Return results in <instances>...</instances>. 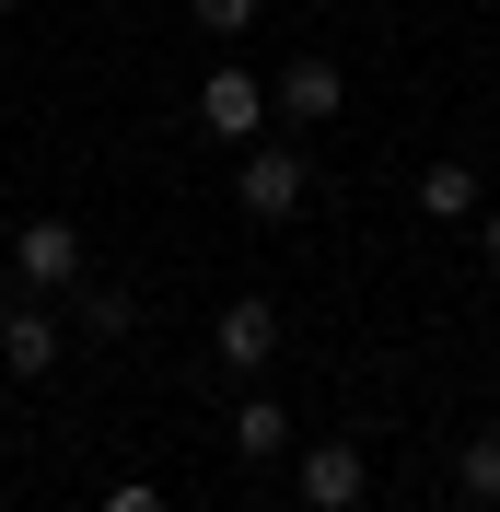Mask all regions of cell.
Returning <instances> with one entry per match:
<instances>
[{
	"instance_id": "obj_1",
	"label": "cell",
	"mask_w": 500,
	"mask_h": 512,
	"mask_svg": "<svg viewBox=\"0 0 500 512\" xmlns=\"http://www.w3.org/2000/svg\"><path fill=\"white\" fill-rule=\"evenodd\" d=\"M198 128L233 140V152H256V128H268V82H256V70H210V82H198Z\"/></svg>"
},
{
	"instance_id": "obj_2",
	"label": "cell",
	"mask_w": 500,
	"mask_h": 512,
	"mask_svg": "<svg viewBox=\"0 0 500 512\" xmlns=\"http://www.w3.org/2000/svg\"><path fill=\"white\" fill-rule=\"evenodd\" d=\"M12 268H24V291H82V233L70 222H24L12 233Z\"/></svg>"
},
{
	"instance_id": "obj_3",
	"label": "cell",
	"mask_w": 500,
	"mask_h": 512,
	"mask_svg": "<svg viewBox=\"0 0 500 512\" xmlns=\"http://www.w3.org/2000/svg\"><path fill=\"white\" fill-rule=\"evenodd\" d=\"M303 501H314V512H361V501H373L361 443H314V454H303Z\"/></svg>"
},
{
	"instance_id": "obj_4",
	"label": "cell",
	"mask_w": 500,
	"mask_h": 512,
	"mask_svg": "<svg viewBox=\"0 0 500 512\" xmlns=\"http://www.w3.org/2000/svg\"><path fill=\"white\" fill-rule=\"evenodd\" d=\"M221 361L233 373H268L280 361V303H221Z\"/></svg>"
},
{
	"instance_id": "obj_5",
	"label": "cell",
	"mask_w": 500,
	"mask_h": 512,
	"mask_svg": "<svg viewBox=\"0 0 500 512\" xmlns=\"http://www.w3.org/2000/svg\"><path fill=\"white\" fill-rule=\"evenodd\" d=\"M0 361H12V373H59V315H47V303H12V315H0Z\"/></svg>"
},
{
	"instance_id": "obj_6",
	"label": "cell",
	"mask_w": 500,
	"mask_h": 512,
	"mask_svg": "<svg viewBox=\"0 0 500 512\" xmlns=\"http://www.w3.org/2000/svg\"><path fill=\"white\" fill-rule=\"evenodd\" d=\"M245 210L256 222H291V210H303V163L291 152H245Z\"/></svg>"
},
{
	"instance_id": "obj_7",
	"label": "cell",
	"mask_w": 500,
	"mask_h": 512,
	"mask_svg": "<svg viewBox=\"0 0 500 512\" xmlns=\"http://www.w3.org/2000/svg\"><path fill=\"white\" fill-rule=\"evenodd\" d=\"M280 105L291 117H338V59H291L280 70Z\"/></svg>"
},
{
	"instance_id": "obj_8",
	"label": "cell",
	"mask_w": 500,
	"mask_h": 512,
	"mask_svg": "<svg viewBox=\"0 0 500 512\" xmlns=\"http://www.w3.org/2000/svg\"><path fill=\"white\" fill-rule=\"evenodd\" d=\"M280 443H291V408H280V396H245V408H233V454H256V466H268Z\"/></svg>"
},
{
	"instance_id": "obj_9",
	"label": "cell",
	"mask_w": 500,
	"mask_h": 512,
	"mask_svg": "<svg viewBox=\"0 0 500 512\" xmlns=\"http://www.w3.org/2000/svg\"><path fill=\"white\" fill-rule=\"evenodd\" d=\"M419 210H431V222H466V210H477V175H466V163H431V175H419Z\"/></svg>"
},
{
	"instance_id": "obj_10",
	"label": "cell",
	"mask_w": 500,
	"mask_h": 512,
	"mask_svg": "<svg viewBox=\"0 0 500 512\" xmlns=\"http://www.w3.org/2000/svg\"><path fill=\"white\" fill-rule=\"evenodd\" d=\"M454 478H466V501H500V431H466V454H454Z\"/></svg>"
},
{
	"instance_id": "obj_11",
	"label": "cell",
	"mask_w": 500,
	"mask_h": 512,
	"mask_svg": "<svg viewBox=\"0 0 500 512\" xmlns=\"http://www.w3.org/2000/svg\"><path fill=\"white\" fill-rule=\"evenodd\" d=\"M187 24H198V35H245L256 0H187Z\"/></svg>"
},
{
	"instance_id": "obj_12",
	"label": "cell",
	"mask_w": 500,
	"mask_h": 512,
	"mask_svg": "<svg viewBox=\"0 0 500 512\" xmlns=\"http://www.w3.org/2000/svg\"><path fill=\"white\" fill-rule=\"evenodd\" d=\"M82 326H94V338H128V326H140V303H128V291H94V303H82Z\"/></svg>"
},
{
	"instance_id": "obj_13",
	"label": "cell",
	"mask_w": 500,
	"mask_h": 512,
	"mask_svg": "<svg viewBox=\"0 0 500 512\" xmlns=\"http://www.w3.org/2000/svg\"><path fill=\"white\" fill-rule=\"evenodd\" d=\"M105 512H175V501H163V489H140V478H128V489H105Z\"/></svg>"
},
{
	"instance_id": "obj_14",
	"label": "cell",
	"mask_w": 500,
	"mask_h": 512,
	"mask_svg": "<svg viewBox=\"0 0 500 512\" xmlns=\"http://www.w3.org/2000/svg\"><path fill=\"white\" fill-rule=\"evenodd\" d=\"M489 268H500V210H489Z\"/></svg>"
},
{
	"instance_id": "obj_15",
	"label": "cell",
	"mask_w": 500,
	"mask_h": 512,
	"mask_svg": "<svg viewBox=\"0 0 500 512\" xmlns=\"http://www.w3.org/2000/svg\"><path fill=\"white\" fill-rule=\"evenodd\" d=\"M0 12H12V0H0Z\"/></svg>"
}]
</instances>
